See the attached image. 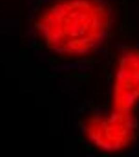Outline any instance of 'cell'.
I'll return each instance as SVG.
<instances>
[{
    "label": "cell",
    "mask_w": 139,
    "mask_h": 157,
    "mask_svg": "<svg viewBox=\"0 0 139 157\" xmlns=\"http://www.w3.org/2000/svg\"><path fill=\"white\" fill-rule=\"evenodd\" d=\"M111 23L109 10L100 0H57L39 15L36 29L54 52L79 58L102 45Z\"/></svg>",
    "instance_id": "1"
},
{
    "label": "cell",
    "mask_w": 139,
    "mask_h": 157,
    "mask_svg": "<svg viewBox=\"0 0 139 157\" xmlns=\"http://www.w3.org/2000/svg\"><path fill=\"white\" fill-rule=\"evenodd\" d=\"M137 132L134 113L111 108L88 118L84 126L86 138L92 146L107 154L125 151L133 142Z\"/></svg>",
    "instance_id": "2"
},
{
    "label": "cell",
    "mask_w": 139,
    "mask_h": 157,
    "mask_svg": "<svg viewBox=\"0 0 139 157\" xmlns=\"http://www.w3.org/2000/svg\"><path fill=\"white\" fill-rule=\"evenodd\" d=\"M112 109L134 113L139 104V50L130 49L116 62L111 86Z\"/></svg>",
    "instance_id": "3"
}]
</instances>
